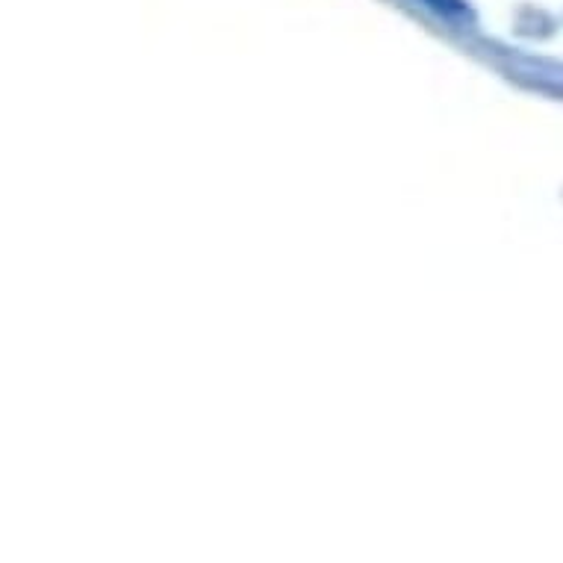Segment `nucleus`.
I'll list each match as a JSON object with an SVG mask.
<instances>
[{"mask_svg": "<svg viewBox=\"0 0 563 563\" xmlns=\"http://www.w3.org/2000/svg\"><path fill=\"white\" fill-rule=\"evenodd\" d=\"M434 10L445 12V15H457V12H463V0H428Z\"/></svg>", "mask_w": 563, "mask_h": 563, "instance_id": "obj_1", "label": "nucleus"}]
</instances>
